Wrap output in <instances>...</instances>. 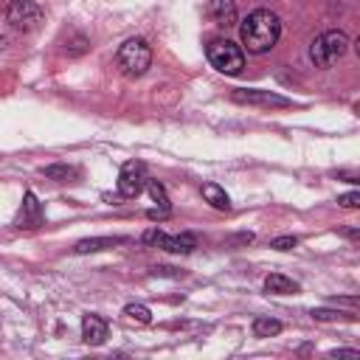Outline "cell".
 Here are the masks:
<instances>
[{"label": "cell", "mask_w": 360, "mask_h": 360, "mask_svg": "<svg viewBox=\"0 0 360 360\" xmlns=\"http://www.w3.org/2000/svg\"><path fill=\"white\" fill-rule=\"evenodd\" d=\"M239 37H242V45L248 48V53H267L276 48V42L281 37V20H278V14H273L267 8H256L242 20Z\"/></svg>", "instance_id": "cell-1"}, {"label": "cell", "mask_w": 360, "mask_h": 360, "mask_svg": "<svg viewBox=\"0 0 360 360\" xmlns=\"http://www.w3.org/2000/svg\"><path fill=\"white\" fill-rule=\"evenodd\" d=\"M115 65H118V70L124 76H132V79L135 76H143L149 70V65H152V48H149V42L141 39V37L127 39L118 48V53H115Z\"/></svg>", "instance_id": "cell-2"}, {"label": "cell", "mask_w": 360, "mask_h": 360, "mask_svg": "<svg viewBox=\"0 0 360 360\" xmlns=\"http://www.w3.org/2000/svg\"><path fill=\"white\" fill-rule=\"evenodd\" d=\"M346 48H349V37L343 31H323L321 37L312 39L309 59L315 62V68H332L343 59Z\"/></svg>", "instance_id": "cell-3"}, {"label": "cell", "mask_w": 360, "mask_h": 360, "mask_svg": "<svg viewBox=\"0 0 360 360\" xmlns=\"http://www.w3.org/2000/svg\"><path fill=\"white\" fill-rule=\"evenodd\" d=\"M205 53H208V62H211L219 73L236 76V73L245 68V53H242V48H239L236 42H231V39H211L208 48H205Z\"/></svg>", "instance_id": "cell-4"}, {"label": "cell", "mask_w": 360, "mask_h": 360, "mask_svg": "<svg viewBox=\"0 0 360 360\" xmlns=\"http://www.w3.org/2000/svg\"><path fill=\"white\" fill-rule=\"evenodd\" d=\"M6 22L17 31H34L42 22V8L31 0H11L6 8Z\"/></svg>", "instance_id": "cell-5"}, {"label": "cell", "mask_w": 360, "mask_h": 360, "mask_svg": "<svg viewBox=\"0 0 360 360\" xmlns=\"http://www.w3.org/2000/svg\"><path fill=\"white\" fill-rule=\"evenodd\" d=\"M143 242L146 245H158L169 253H191L197 248V236L194 233H163L158 228H149L143 233Z\"/></svg>", "instance_id": "cell-6"}, {"label": "cell", "mask_w": 360, "mask_h": 360, "mask_svg": "<svg viewBox=\"0 0 360 360\" xmlns=\"http://www.w3.org/2000/svg\"><path fill=\"white\" fill-rule=\"evenodd\" d=\"M146 180H149V172H146V166L141 160L124 163L121 166V174H118V191H121V197H127V200L138 197L146 188Z\"/></svg>", "instance_id": "cell-7"}, {"label": "cell", "mask_w": 360, "mask_h": 360, "mask_svg": "<svg viewBox=\"0 0 360 360\" xmlns=\"http://www.w3.org/2000/svg\"><path fill=\"white\" fill-rule=\"evenodd\" d=\"M236 104H248V107H290L292 101L290 98H284V96H278V93H273V90H233V96H231Z\"/></svg>", "instance_id": "cell-8"}, {"label": "cell", "mask_w": 360, "mask_h": 360, "mask_svg": "<svg viewBox=\"0 0 360 360\" xmlns=\"http://www.w3.org/2000/svg\"><path fill=\"white\" fill-rule=\"evenodd\" d=\"M82 338L90 343V346H101L107 340V321L96 312H87L82 318Z\"/></svg>", "instance_id": "cell-9"}, {"label": "cell", "mask_w": 360, "mask_h": 360, "mask_svg": "<svg viewBox=\"0 0 360 360\" xmlns=\"http://www.w3.org/2000/svg\"><path fill=\"white\" fill-rule=\"evenodd\" d=\"M37 225H42V205L37 202L34 191H25L22 208H20V217H17V228H37Z\"/></svg>", "instance_id": "cell-10"}, {"label": "cell", "mask_w": 360, "mask_h": 360, "mask_svg": "<svg viewBox=\"0 0 360 360\" xmlns=\"http://www.w3.org/2000/svg\"><path fill=\"white\" fill-rule=\"evenodd\" d=\"M208 14L219 28H231L236 25V3L233 0H211L208 3Z\"/></svg>", "instance_id": "cell-11"}, {"label": "cell", "mask_w": 360, "mask_h": 360, "mask_svg": "<svg viewBox=\"0 0 360 360\" xmlns=\"http://www.w3.org/2000/svg\"><path fill=\"white\" fill-rule=\"evenodd\" d=\"M121 242H127L124 236H90V239H82V242H76L73 245V253H98V250H107V248H115V245H121Z\"/></svg>", "instance_id": "cell-12"}, {"label": "cell", "mask_w": 360, "mask_h": 360, "mask_svg": "<svg viewBox=\"0 0 360 360\" xmlns=\"http://www.w3.org/2000/svg\"><path fill=\"white\" fill-rule=\"evenodd\" d=\"M264 290L267 292H276V295H295L301 287H298V281H292V278H287L281 273H270L264 278Z\"/></svg>", "instance_id": "cell-13"}, {"label": "cell", "mask_w": 360, "mask_h": 360, "mask_svg": "<svg viewBox=\"0 0 360 360\" xmlns=\"http://www.w3.org/2000/svg\"><path fill=\"white\" fill-rule=\"evenodd\" d=\"M42 174H45L48 180L68 183V180H76V177H79V169H76V166H68V163H51V166H42Z\"/></svg>", "instance_id": "cell-14"}, {"label": "cell", "mask_w": 360, "mask_h": 360, "mask_svg": "<svg viewBox=\"0 0 360 360\" xmlns=\"http://www.w3.org/2000/svg\"><path fill=\"white\" fill-rule=\"evenodd\" d=\"M202 197H205L214 208H219V211H228V208H231V200H228L225 188L217 186V183H205V186H202Z\"/></svg>", "instance_id": "cell-15"}, {"label": "cell", "mask_w": 360, "mask_h": 360, "mask_svg": "<svg viewBox=\"0 0 360 360\" xmlns=\"http://www.w3.org/2000/svg\"><path fill=\"white\" fill-rule=\"evenodd\" d=\"M278 332H281V321L267 318V315L253 318V335H256V338H273V335H278Z\"/></svg>", "instance_id": "cell-16"}, {"label": "cell", "mask_w": 360, "mask_h": 360, "mask_svg": "<svg viewBox=\"0 0 360 360\" xmlns=\"http://www.w3.org/2000/svg\"><path fill=\"white\" fill-rule=\"evenodd\" d=\"M124 318H127V321H135V323H141V326L152 323V312H149V307H143V304H127V307H124Z\"/></svg>", "instance_id": "cell-17"}, {"label": "cell", "mask_w": 360, "mask_h": 360, "mask_svg": "<svg viewBox=\"0 0 360 360\" xmlns=\"http://www.w3.org/2000/svg\"><path fill=\"white\" fill-rule=\"evenodd\" d=\"M146 188H149V194H152V200L158 202V208H163V211H169V194H166V188L158 183V180H146Z\"/></svg>", "instance_id": "cell-18"}, {"label": "cell", "mask_w": 360, "mask_h": 360, "mask_svg": "<svg viewBox=\"0 0 360 360\" xmlns=\"http://www.w3.org/2000/svg\"><path fill=\"white\" fill-rule=\"evenodd\" d=\"M312 318L315 321H352L354 315H343L338 309H312Z\"/></svg>", "instance_id": "cell-19"}, {"label": "cell", "mask_w": 360, "mask_h": 360, "mask_svg": "<svg viewBox=\"0 0 360 360\" xmlns=\"http://www.w3.org/2000/svg\"><path fill=\"white\" fill-rule=\"evenodd\" d=\"M295 245H298L295 236H276V239H270V248H276V250H292Z\"/></svg>", "instance_id": "cell-20"}, {"label": "cell", "mask_w": 360, "mask_h": 360, "mask_svg": "<svg viewBox=\"0 0 360 360\" xmlns=\"http://www.w3.org/2000/svg\"><path fill=\"white\" fill-rule=\"evenodd\" d=\"M338 205H343V208H357V205H360V191L340 194V197H338Z\"/></svg>", "instance_id": "cell-21"}, {"label": "cell", "mask_w": 360, "mask_h": 360, "mask_svg": "<svg viewBox=\"0 0 360 360\" xmlns=\"http://www.w3.org/2000/svg\"><path fill=\"white\" fill-rule=\"evenodd\" d=\"M329 357H352V360H357L360 352L357 349H335V352H329Z\"/></svg>", "instance_id": "cell-22"}, {"label": "cell", "mask_w": 360, "mask_h": 360, "mask_svg": "<svg viewBox=\"0 0 360 360\" xmlns=\"http://www.w3.org/2000/svg\"><path fill=\"white\" fill-rule=\"evenodd\" d=\"M332 304H338V307H352V309H354V307H357V298H354V295H352V298H332Z\"/></svg>", "instance_id": "cell-23"}]
</instances>
